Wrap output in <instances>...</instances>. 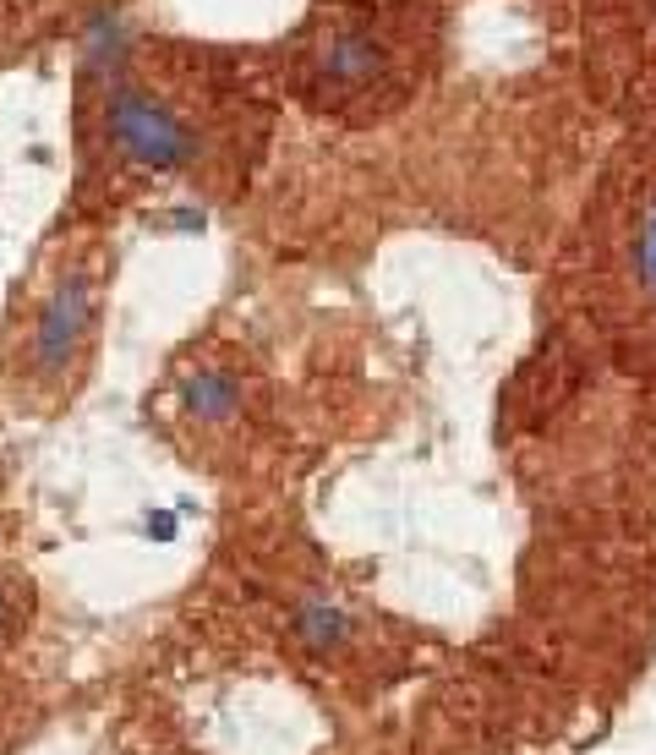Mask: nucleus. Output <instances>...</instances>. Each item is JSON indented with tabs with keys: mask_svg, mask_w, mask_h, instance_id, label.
I'll return each mask as SVG.
<instances>
[{
	"mask_svg": "<svg viewBox=\"0 0 656 755\" xmlns=\"http://www.w3.org/2000/svg\"><path fill=\"white\" fill-rule=\"evenodd\" d=\"M186 400H192V411H203V416H225L230 405H236V389H230V378L208 373V378H192Z\"/></svg>",
	"mask_w": 656,
	"mask_h": 755,
	"instance_id": "3",
	"label": "nucleus"
},
{
	"mask_svg": "<svg viewBox=\"0 0 656 755\" xmlns=\"http://www.w3.org/2000/svg\"><path fill=\"white\" fill-rule=\"evenodd\" d=\"M0 630H6V608H0Z\"/></svg>",
	"mask_w": 656,
	"mask_h": 755,
	"instance_id": "6",
	"label": "nucleus"
},
{
	"mask_svg": "<svg viewBox=\"0 0 656 755\" xmlns=\"http://www.w3.org/2000/svg\"><path fill=\"white\" fill-rule=\"evenodd\" d=\"M301 635H307L312 646H328L345 635V619H339L334 608H323V602H307V608H301Z\"/></svg>",
	"mask_w": 656,
	"mask_h": 755,
	"instance_id": "4",
	"label": "nucleus"
},
{
	"mask_svg": "<svg viewBox=\"0 0 656 755\" xmlns=\"http://www.w3.org/2000/svg\"><path fill=\"white\" fill-rule=\"evenodd\" d=\"M110 132H115V143H121V154L148 165V170H175V165H186L197 148L192 132H186L164 104L143 99V94H115Z\"/></svg>",
	"mask_w": 656,
	"mask_h": 755,
	"instance_id": "1",
	"label": "nucleus"
},
{
	"mask_svg": "<svg viewBox=\"0 0 656 755\" xmlns=\"http://www.w3.org/2000/svg\"><path fill=\"white\" fill-rule=\"evenodd\" d=\"M640 285L656 296V208L646 214V230H640Z\"/></svg>",
	"mask_w": 656,
	"mask_h": 755,
	"instance_id": "5",
	"label": "nucleus"
},
{
	"mask_svg": "<svg viewBox=\"0 0 656 755\" xmlns=\"http://www.w3.org/2000/svg\"><path fill=\"white\" fill-rule=\"evenodd\" d=\"M88 318H93V301H88V280H72L61 296L50 301L39 323V362L44 367H61L66 356L77 351V340L88 334Z\"/></svg>",
	"mask_w": 656,
	"mask_h": 755,
	"instance_id": "2",
	"label": "nucleus"
}]
</instances>
